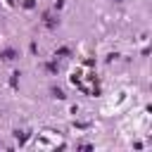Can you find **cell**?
Segmentation results:
<instances>
[{
    "label": "cell",
    "mask_w": 152,
    "mask_h": 152,
    "mask_svg": "<svg viewBox=\"0 0 152 152\" xmlns=\"http://www.w3.org/2000/svg\"><path fill=\"white\" fill-rule=\"evenodd\" d=\"M0 57L10 62V59H14V57H17V52H14V50H2V52H0Z\"/></svg>",
    "instance_id": "1"
},
{
    "label": "cell",
    "mask_w": 152,
    "mask_h": 152,
    "mask_svg": "<svg viewBox=\"0 0 152 152\" xmlns=\"http://www.w3.org/2000/svg\"><path fill=\"white\" fill-rule=\"evenodd\" d=\"M52 93H55V97H59V100H62V97H64V93H62V90H59V88H55V90H52Z\"/></svg>",
    "instance_id": "2"
}]
</instances>
